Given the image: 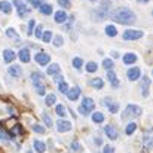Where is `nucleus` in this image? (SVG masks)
<instances>
[{"label": "nucleus", "instance_id": "32", "mask_svg": "<svg viewBox=\"0 0 153 153\" xmlns=\"http://www.w3.org/2000/svg\"><path fill=\"white\" fill-rule=\"evenodd\" d=\"M113 65H114V62H113L110 58H105V59L102 61V67H104V68H107V70H111V68H113Z\"/></svg>", "mask_w": 153, "mask_h": 153}, {"label": "nucleus", "instance_id": "21", "mask_svg": "<svg viewBox=\"0 0 153 153\" xmlns=\"http://www.w3.org/2000/svg\"><path fill=\"white\" fill-rule=\"evenodd\" d=\"M137 61V56H135V53H125L123 55V62L126 64V65H129V64H134Z\"/></svg>", "mask_w": 153, "mask_h": 153}, {"label": "nucleus", "instance_id": "27", "mask_svg": "<svg viewBox=\"0 0 153 153\" xmlns=\"http://www.w3.org/2000/svg\"><path fill=\"white\" fill-rule=\"evenodd\" d=\"M92 122H95V123H101V122H104V114L100 113V111H95V113L92 114Z\"/></svg>", "mask_w": 153, "mask_h": 153}, {"label": "nucleus", "instance_id": "48", "mask_svg": "<svg viewBox=\"0 0 153 153\" xmlns=\"http://www.w3.org/2000/svg\"><path fill=\"white\" fill-rule=\"evenodd\" d=\"M137 1H138V3H149L150 0H137Z\"/></svg>", "mask_w": 153, "mask_h": 153}, {"label": "nucleus", "instance_id": "22", "mask_svg": "<svg viewBox=\"0 0 153 153\" xmlns=\"http://www.w3.org/2000/svg\"><path fill=\"white\" fill-rule=\"evenodd\" d=\"M59 64H51L49 67H48V70H46V74H51V76H55V74H58L59 73Z\"/></svg>", "mask_w": 153, "mask_h": 153}, {"label": "nucleus", "instance_id": "6", "mask_svg": "<svg viewBox=\"0 0 153 153\" xmlns=\"http://www.w3.org/2000/svg\"><path fill=\"white\" fill-rule=\"evenodd\" d=\"M36 62L39 64V65H48L49 62H51V56L46 53V52H39V53H36Z\"/></svg>", "mask_w": 153, "mask_h": 153}, {"label": "nucleus", "instance_id": "17", "mask_svg": "<svg viewBox=\"0 0 153 153\" xmlns=\"http://www.w3.org/2000/svg\"><path fill=\"white\" fill-rule=\"evenodd\" d=\"M3 58H4V62H12L16 58V55H15V52L10 51V49H4L3 51Z\"/></svg>", "mask_w": 153, "mask_h": 153}, {"label": "nucleus", "instance_id": "33", "mask_svg": "<svg viewBox=\"0 0 153 153\" xmlns=\"http://www.w3.org/2000/svg\"><path fill=\"white\" fill-rule=\"evenodd\" d=\"M97 68H98V65H97L95 62H88V64H86V71H88V73H95Z\"/></svg>", "mask_w": 153, "mask_h": 153}, {"label": "nucleus", "instance_id": "23", "mask_svg": "<svg viewBox=\"0 0 153 153\" xmlns=\"http://www.w3.org/2000/svg\"><path fill=\"white\" fill-rule=\"evenodd\" d=\"M39 10H40L42 15H51L52 13V6L51 4H46V3H42L40 7H39Z\"/></svg>", "mask_w": 153, "mask_h": 153}, {"label": "nucleus", "instance_id": "25", "mask_svg": "<svg viewBox=\"0 0 153 153\" xmlns=\"http://www.w3.org/2000/svg\"><path fill=\"white\" fill-rule=\"evenodd\" d=\"M34 86H36V91H37L39 95H45L46 88H45V83L43 82H37V83H34Z\"/></svg>", "mask_w": 153, "mask_h": 153}, {"label": "nucleus", "instance_id": "8", "mask_svg": "<svg viewBox=\"0 0 153 153\" xmlns=\"http://www.w3.org/2000/svg\"><path fill=\"white\" fill-rule=\"evenodd\" d=\"M149 88H150V79L147 76L141 77V89H143V97L147 98L149 97Z\"/></svg>", "mask_w": 153, "mask_h": 153}, {"label": "nucleus", "instance_id": "31", "mask_svg": "<svg viewBox=\"0 0 153 153\" xmlns=\"http://www.w3.org/2000/svg\"><path fill=\"white\" fill-rule=\"evenodd\" d=\"M56 101V97L53 95V94H49V95H46V98H45V102H46V105H53Z\"/></svg>", "mask_w": 153, "mask_h": 153}, {"label": "nucleus", "instance_id": "44", "mask_svg": "<svg viewBox=\"0 0 153 153\" xmlns=\"http://www.w3.org/2000/svg\"><path fill=\"white\" fill-rule=\"evenodd\" d=\"M27 1H30L33 7H40V4H42V3H40L39 0H27Z\"/></svg>", "mask_w": 153, "mask_h": 153}, {"label": "nucleus", "instance_id": "36", "mask_svg": "<svg viewBox=\"0 0 153 153\" xmlns=\"http://www.w3.org/2000/svg\"><path fill=\"white\" fill-rule=\"evenodd\" d=\"M82 64H83V59H82V58H79V56L73 58V67H74V68H80Z\"/></svg>", "mask_w": 153, "mask_h": 153}, {"label": "nucleus", "instance_id": "26", "mask_svg": "<svg viewBox=\"0 0 153 153\" xmlns=\"http://www.w3.org/2000/svg\"><path fill=\"white\" fill-rule=\"evenodd\" d=\"M135 129H137V125H135L134 122H131V123H128V125H126L125 132H126V135H132V134L135 132Z\"/></svg>", "mask_w": 153, "mask_h": 153}, {"label": "nucleus", "instance_id": "46", "mask_svg": "<svg viewBox=\"0 0 153 153\" xmlns=\"http://www.w3.org/2000/svg\"><path fill=\"white\" fill-rule=\"evenodd\" d=\"M53 80H55L56 83H59V82H62V76H61V74H58V76L55 74V76H53Z\"/></svg>", "mask_w": 153, "mask_h": 153}, {"label": "nucleus", "instance_id": "7", "mask_svg": "<svg viewBox=\"0 0 153 153\" xmlns=\"http://www.w3.org/2000/svg\"><path fill=\"white\" fill-rule=\"evenodd\" d=\"M71 129V123L68 120H64V119H59L56 122V131L58 132H67Z\"/></svg>", "mask_w": 153, "mask_h": 153}, {"label": "nucleus", "instance_id": "38", "mask_svg": "<svg viewBox=\"0 0 153 153\" xmlns=\"http://www.w3.org/2000/svg\"><path fill=\"white\" fill-rule=\"evenodd\" d=\"M62 43H64L62 36H56L55 40H53V46H55V48H59V46H62Z\"/></svg>", "mask_w": 153, "mask_h": 153}, {"label": "nucleus", "instance_id": "24", "mask_svg": "<svg viewBox=\"0 0 153 153\" xmlns=\"http://www.w3.org/2000/svg\"><path fill=\"white\" fill-rule=\"evenodd\" d=\"M152 146V137H150V131H147L144 134V150H149Z\"/></svg>", "mask_w": 153, "mask_h": 153}, {"label": "nucleus", "instance_id": "2", "mask_svg": "<svg viewBox=\"0 0 153 153\" xmlns=\"http://www.w3.org/2000/svg\"><path fill=\"white\" fill-rule=\"evenodd\" d=\"M141 113H143V110H141L140 105H137V104H128L126 108L122 113V119L126 120V119H131V117H138Z\"/></svg>", "mask_w": 153, "mask_h": 153}, {"label": "nucleus", "instance_id": "18", "mask_svg": "<svg viewBox=\"0 0 153 153\" xmlns=\"http://www.w3.org/2000/svg\"><path fill=\"white\" fill-rule=\"evenodd\" d=\"M33 146H34V150H36L37 153H43L45 150H46L45 143L40 141V140H34V141H33Z\"/></svg>", "mask_w": 153, "mask_h": 153}, {"label": "nucleus", "instance_id": "10", "mask_svg": "<svg viewBox=\"0 0 153 153\" xmlns=\"http://www.w3.org/2000/svg\"><path fill=\"white\" fill-rule=\"evenodd\" d=\"M104 104L107 105V108L110 110V113H117V110H119V104L116 101H113L110 97H107L105 100H104Z\"/></svg>", "mask_w": 153, "mask_h": 153}, {"label": "nucleus", "instance_id": "47", "mask_svg": "<svg viewBox=\"0 0 153 153\" xmlns=\"http://www.w3.org/2000/svg\"><path fill=\"white\" fill-rule=\"evenodd\" d=\"M71 149H73V150H79V143H77V141H73V143H71Z\"/></svg>", "mask_w": 153, "mask_h": 153}, {"label": "nucleus", "instance_id": "3", "mask_svg": "<svg viewBox=\"0 0 153 153\" xmlns=\"http://www.w3.org/2000/svg\"><path fill=\"white\" fill-rule=\"evenodd\" d=\"M94 107H95V102H94L92 98H83L82 104L79 105V113L83 114V116H86V114H89L94 110Z\"/></svg>", "mask_w": 153, "mask_h": 153}, {"label": "nucleus", "instance_id": "34", "mask_svg": "<svg viewBox=\"0 0 153 153\" xmlns=\"http://www.w3.org/2000/svg\"><path fill=\"white\" fill-rule=\"evenodd\" d=\"M40 39H42L45 43H49V42L52 40V33L49 31V30H48V31H45V33L42 34V37H40Z\"/></svg>", "mask_w": 153, "mask_h": 153}, {"label": "nucleus", "instance_id": "9", "mask_svg": "<svg viewBox=\"0 0 153 153\" xmlns=\"http://www.w3.org/2000/svg\"><path fill=\"white\" fill-rule=\"evenodd\" d=\"M65 94H67V97H68L70 101H76V100L79 98V95H80V88H79V86H73V88L68 89Z\"/></svg>", "mask_w": 153, "mask_h": 153}, {"label": "nucleus", "instance_id": "30", "mask_svg": "<svg viewBox=\"0 0 153 153\" xmlns=\"http://www.w3.org/2000/svg\"><path fill=\"white\" fill-rule=\"evenodd\" d=\"M55 111H56V114H58L59 117H64V116H65V108H64L62 104H58V105L55 107Z\"/></svg>", "mask_w": 153, "mask_h": 153}, {"label": "nucleus", "instance_id": "43", "mask_svg": "<svg viewBox=\"0 0 153 153\" xmlns=\"http://www.w3.org/2000/svg\"><path fill=\"white\" fill-rule=\"evenodd\" d=\"M42 34H43V28H42V25L36 27V37H37V39H40V37H42Z\"/></svg>", "mask_w": 153, "mask_h": 153}, {"label": "nucleus", "instance_id": "41", "mask_svg": "<svg viewBox=\"0 0 153 153\" xmlns=\"http://www.w3.org/2000/svg\"><path fill=\"white\" fill-rule=\"evenodd\" d=\"M102 153H114V147L110 146V144H105L104 149H102Z\"/></svg>", "mask_w": 153, "mask_h": 153}, {"label": "nucleus", "instance_id": "1", "mask_svg": "<svg viewBox=\"0 0 153 153\" xmlns=\"http://www.w3.org/2000/svg\"><path fill=\"white\" fill-rule=\"evenodd\" d=\"M111 19L119 22V24H123V25H131L135 22V13L128 9V7H117L116 10L111 12Z\"/></svg>", "mask_w": 153, "mask_h": 153}, {"label": "nucleus", "instance_id": "42", "mask_svg": "<svg viewBox=\"0 0 153 153\" xmlns=\"http://www.w3.org/2000/svg\"><path fill=\"white\" fill-rule=\"evenodd\" d=\"M58 4L62 6V7H70V0H58Z\"/></svg>", "mask_w": 153, "mask_h": 153}, {"label": "nucleus", "instance_id": "39", "mask_svg": "<svg viewBox=\"0 0 153 153\" xmlns=\"http://www.w3.org/2000/svg\"><path fill=\"white\" fill-rule=\"evenodd\" d=\"M58 89H59V92H64V94H65V92L68 91V85H67L65 82H59V83H58Z\"/></svg>", "mask_w": 153, "mask_h": 153}, {"label": "nucleus", "instance_id": "28", "mask_svg": "<svg viewBox=\"0 0 153 153\" xmlns=\"http://www.w3.org/2000/svg\"><path fill=\"white\" fill-rule=\"evenodd\" d=\"M91 85H92L95 89H101L102 86H104V82H102V79H100V77H95V79L91 82Z\"/></svg>", "mask_w": 153, "mask_h": 153}, {"label": "nucleus", "instance_id": "29", "mask_svg": "<svg viewBox=\"0 0 153 153\" xmlns=\"http://www.w3.org/2000/svg\"><path fill=\"white\" fill-rule=\"evenodd\" d=\"M31 79H33L34 83H37V82H43V74L39 73V71H34V73L31 74Z\"/></svg>", "mask_w": 153, "mask_h": 153}, {"label": "nucleus", "instance_id": "14", "mask_svg": "<svg viewBox=\"0 0 153 153\" xmlns=\"http://www.w3.org/2000/svg\"><path fill=\"white\" fill-rule=\"evenodd\" d=\"M107 77H108V80H110V83H111V88H117V86H119V79H117V76H116V73H114L113 70H108Z\"/></svg>", "mask_w": 153, "mask_h": 153}, {"label": "nucleus", "instance_id": "5", "mask_svg": "<svg viewBox=\"0 0 153 153\" xmlns=\"http://www.w3.org/2000/svg\"><path fill=\"white\" fill-rule=\"evenodd\" d=\"M16 9H18V15L19 16H27L30 13V7H27L25 3H22V0H13Z\"/></svg>", "mask_w": 153, "mask_h": 153}, {"label": "nucleus", "instance_id": "11", "mask_svg": "<svg viewBox=\"0 0 153 153\" xmlns=\"http://www.w3.org/2000/svg\"><path fill=\"white\" fill-rule=\"evenodd\" d=\"M126 76H128V79H129V80H137V79H140V76H141V70H140L138 67L129 68V70H128V73H126Z\"/></svg>", "mask_w": 153, "mask_h": 153}, {"label": "nucleus", "instance_id": "49", "mask_svg": "<svg viewBox=\"0 0 153 153\" xmlns=\"http://www.w3.org/2000/svg\"><path fill=\"white\" fill-rule=\"evenodd\" d=\"M89 1H92V3H94V1H98V0H89Z\"/></svg>", "mask_w": 153, "mask_h": 153}, {"label": "nucleus", "instance_id": "4", "mask_svg": "<svg viewBox=\"0 0 153 153\" xmlns=\"http://www.w3.org/2000/svg\"><path fill=\"white\" fill-rule=\"evenodd\" d=\"M141 37H143V31H140V30H126L123 33L125 40H137V39H141Z\"/></svg>", "mask_w": 153, "mask_h": 153}, {"label": "nucleus", "instance_id": "20", "mask_svg": "<svg viewBox=\"0 0 153 153\" xmlns=\"http://www.w3.org/2000/svg\"><path fill=\"white\" fill-rule=\"evenodd\" d=\"M105 34L108 37H114V36H117V28L114 25L108 24V25H105Z\"/></svg>", "mask_w": 153, "mask_h": 153}, {"label": "nucleus", "instance_id": "19", "mask_svg": "<svg viewBox=\"0 0 153 153\" xmlns=\"http://www.w3.org/2000/svg\"><path fill=\"white\" fill-rule=\"evenodd\" d=\"M0 10L3 13H10L12 12V4L9 1H6V0H1L0 1Z\"/></svg>", "mask_w": 153, "mask_h": 153}, {"label": "nucleus", "instance_id": "37", "mask_svg": "<svg viewBox=\"0 0 153 153\" xmlns=\"http://www.w3.org/2000/svg\"><path fill=\"white\" fill-rule=\"evenodd\" d=\"M42 117H43V122L46 123V126H48V128H51V126H52V120H51V116H49L48 113H43V114H42Z\"/></svg>", "mask_w": 153, "mask_h": 153}, {"label": "nucleus", "instance_id": "15", "mask_svg": "<svg viewBox=\"0 0 153 153\" xmlns=\"http://www.w3.org/2000/svg\"><path fill=\"white\" fill-rule=\"evenodd\" d=\"M18 58L21 59V62H28L30 61V49H27V48H24V49H21V51L18 52Z\"/></svg>", "mask_w": 153, "mask_h": 153}, {"label": "nucleus", "instance_id": "35", "mask_svg": "<svg viewBox=\"0 0 153 153\" xmlns=\"http://www.w3.org/2000/svg\"><path fill=\"white\" fill-rule=\"evenodd\" d=\"M6 36H7V37H10V39H18V34H16V31H15L12 27L6 30Z\"/></svg>", "mask_w": 153, "mask_h": 153}, {"label": "nucleus", "instance_id": "13", "mask_svg": "<svg viewBox=\"0 0 153 153\" xmlns=\"http://www.w3.org/2000/svg\"><path fill=\"white\" fill-rule=\"evenodd\" d=\"M7 73L13 77H19V76H22V68H21V65H10L7 68Z\"/></svg>", "mask_w": 153, "mask_h": 153}, {"label": "nucleus", "instance_id": "45", "mask_svg": "<svg viewBox=\"0 0 153 153\" xmlns=\"http://www.w3.org/2000/svg\"><path fill=\"white\" fill-rule=\"evenodd\" d=\"M33 27H34V19H31V21L28 22V34L33 33Z\"/></svg>", "mask_w": 153, "mask_h": 153}, {"label": "nucleus", "instance_id": "40", "mask_svg": "<svg viewBox=\"0 0 153 153\" xmlns=\"http://www.w3.org/2000/svg\"><path fill=\"white\" fill-rule=\"evenodd\" d=\"M33 131L37 132V134H43V132H45V128L40 126V125H33Z\"/></svg>", "mask_w": 153, "mask_h": 153}, {"label": "nucleus", "instance_id": "12", "mask_svg": "<svg viewBox=\"0 0 153 153\" xmlns=\"http://www.w3.org/2000/svg\"><path fill=\"white\" fill-rule=\"evenodd\" d=\"M104 132H105V135H107L110 140H116V138H117V129H116L114 126H111V125H105Z\"/></svg>", "mask_w": 153, "mask_h": 153}, {"label": "nucleus", "instance_id": "16", "mask_svg": "<svg viewBox=\"0 0 153 153\" xmlns=\"http://www.w3.org/2000/svg\"><path fill=\"white\" fill-rule=\"evenodd\" d=\"M53 19H55V22L61 24V22H64V21L67 19V13H65L64 10H56L55 15H53Z\"/></svg>", "mask_w": 153, "mask_h": 153}]
</instances>
